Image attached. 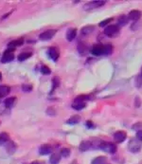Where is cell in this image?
Listing matches in <instances>:
<instances>
[{"label":"cell","instance_id":"cell-1","mask_svg":"<svg viewBox=\"0 0 142 164\" xmlns=\"http://www.w3.org/2000/svg\"><path fill=\"white\" fill-rule=\"evenodd\" d=\"M141 148H142V141H140L136 138L130 139V141L128 142V149L132 153H138L141 150Z\"/></svg>","mask_w":142,"mask_h":164},{"label":"cell","instance_id":"cell-2","mask_svg":"<svg viewBox=\"0 0 142 164\" xmlns=\"http://www.w3.org/2000/svg\"><path fill=\"white\" fill-rule=\"evenodd\" d=\"M100 148L101 150H103L106 153H109V154H115L117 152V146L115 145L114 143L112 142H105V141H102Z\"/></svg>","mask_w":142,"mask_h":164},{"label":"cell","instance_id":"cell-3","mask_svg":"<svg viewBox=\"0 0 142 164\" xmlns=\"http://www.w3.org/2000/svg\"><path fill=\"white\" fill-rule=\"evenodd\" d=\"M90 52L92 55L94 56H100V55H104V45L102 44H96L92 47L90 50Z\"/></svg>","mask_w":142,"mask_h":164},{"label":"cell","instance_id":"cell-4","mask_svg":"<svg viewBox=\"0 0 142 164\" xmlns=\"http://www.w3.org/2000/svg\"><path fill=\"white\" fill-rule=\"evenodd\" d=\"M119 32V27L117 25H109L104 28V33L107 36H115Z\"/></svg>","mask_w":142,"mask_h":164},{"label":"cell","instance_id":"cell-5","mask_svg":"<svg viewBox=\"0 0 142 164\" xmlns=\"http://www.w3.org/2000/svg\"><path fill=\"white\" fill-rule=\"evenodd\" d=\"M14 59V53L12 50H6L4 51V53L2 54V57H1V63L2 64H6V63H9V62H12V60Z\"/></svg>","mask_w":142,"mask_h":164},{"label":"cell","instance_id":"cell-6","mask_svg":"<svg viewBox=\"0 0 142 164\" xmlns=\"http://www.w3.org/2000/svg\"><path fill=\"white\" fill-rule=\"evenodd\" d=\"M57 31L56 30H47L43 31L40 35H39V38L43 41H47V40H50L51 38L56 34Z\"/></svg>","mask_w":142,"mask_h":164},{"label":"cell","instance_id":"cell-7","mask_svg":"<svg viewBox=\"0 0 142 164\" xmlns=\"http://www.w3.org/2000/svg\"><path fill=\"white\" fill-rule=\"evenodd\" d=\"M104 4H105V1H91V2H88L87 4H85L84 6V9H87V11H90V9L103 6Z\"/></svg>","mask_w":142,"mask_h":164},{"label":"cell","instance_id":"cell-8","mask_svg":"<svg viewBox=\"0 0 142 164\" xmlns=\"http://www.w3.org/2000/svg\"><path fill=\"white\" fill-rule=\"evenodd\" d=\"M24 44V39L23 38H18L16 40H12L8 44V50L14 51L17 47H21Z\"/></svg>","mask_w":142,"mask_h":164},{"label":"cell","instance_id":"cell-9","mask_svg":"<svg viewBox=\"0 0 142 164\" xmlns=\"http://www.w3.org/2000/svg\"><path fill=\"white\" fill-rule=\"evenodd\" d=\"M47 54L50 58L53 61H57L59 56H60V51H59L58 47H50L47 50Z\"/></svg>","mask_w":142,"mask_h":164},{"label":"cell","instance_id":"cell-10","mask_svg":"<svg viewBox=\"0 0 142 164\" xmlns=\"http://www.w3.org/2000/svg\"><path fill=\"white\" fill-rule=\"evenodd\" d=\"M5 148H6V151L9 155H13L14 152L16 151L17 149V145L15 144V142L9 139V141L6 142V145H5Z\"/></svg>","mask_w":142,"mask_h":164},{"label":"cell","instance_id":"cell-11","mask_svg":"<svg viewBox=\"0 0 142 164\" xmlns=\"http://www.w3.org/2000/svg\"><path fill=\"white\" fill-rule=\"evenodd\" d=\"M52 150H53V148L50 144H43V145H41L40 148H39V153H40V155L42 156H46V155H48V154H51Z\"/></svg>","mask_w":142,"mask_h":164},{"label":"cell","instance_id":"cell-12","mask_svg":"<svg viewBox=\"0 0 142 164\" xmlns=\"http://www.w3.org/2000/svg\"><path fill=\"white\" fill-rule=\"evenodd\" d=\"M126 138H127V134H126V132H124V131H117V132H116V133L114 134V138H115V141H116L117 142H119V143H120V142H122V141H124L125 139H126Z\"/></svg>","mask_w":142,"mask_h":164},{"label":"cell","instance_id":"cell-13","mask_svg":"<svg viewBox=\"0 0 142 164\" xmlns=\"http://www.w3.org/2000/svg\"><path fill=\"white\" fill-rule=\"evenodd\" d=\"M141 12L138 9H133L132 12H129L128 14V18L129 20H133V21H138V19L141 17Z\"/></svg>","mask_w":142,"mask_h":164},{"label":"cell","instance_id":"cell-14","mask_svg":"<svg viewBox=\"0 0 142 164\" xmlns=\"http://www.w3.org/2000/svg\"><path fill=\"white\" fill-rule=\"evenodd\" d=\"M71 106H72L73 109H75V110H82L86 106V104H85V102H82V101L74 100V102H73Z\"/></svg>","mask_w":142,"mask_h":164},{"label":"cell","instance_id":"cell-15","mask_svg":"<svg viewBox=\"0 0 142 164\" xmlns=\"http://www.w3.org/2000/svg\"><path fill=\"white\" fill-rule=\"evenodd\" d=\"M91 147H92V142L90 141H82L80 144L79 148L82 152H85L89 150Z\"/></svg>","mask_w":142,"mask_h":164},{"label":"cell","instance_id":"cell-16","mask_svg":"<svg viewBox=\"0 0 142 164\" xmlns=\"http://www.w3.org/2000/svg\"><path fill=\"white\" fill-rule=\"evenodd\" d=\"M77 35V30L76 28H68L67 31H66V39L68 41H72L75 39V37Z\"/></svg>","mask_w":142,"mask_h":164},{"label":"cell","instance_id":"cell-17","mask_svg":"<svg viewBox=\"0 0 142 164\" xmlns=\"http://www.w3.org/2000/svg\"><path fill=\"white\" fill-rule=\"evenodd\" d=\"M95 31V27L92 26V25H88V26H85L81 30V32L82 35H89L91 33Z\"/></svg>","mask_w":142,"mask_h":164},{"label":"cell","instance_id":"cell-18","mask_svg":"<svg viewBox=\"0 0 142 164\" xmlns=\"http://www.w3.org/2000/svg\"><path fill=\"white\" fill-rule=\"evenodd\" d=\"M16 103V97H9L8 99L5 100L4 104L7 108H12Z\"/></svg>","mask_w":142,"mask_h":164},{"label":"cell","instance_id":"cell-19","mask_svg":"<svg viewBox=\"0 0 142 164\" xmlns=\"http://www.w3.org/2000/svg\"><path fill=\"white\" fill-rule=\"evenodd\" d=\"M61 155L60 154H57V153H53L52 155L50 157V164H58L61 160Z\"/></svg>","mask_w":142,"mask_h":164},{"label":"cell","instance_id":"cell-20","mask_svg":"<svg viewBox=\"0 0 142 164\" xmlns=\"http://www.w3.org/2000/svg\"><path fill=\"white\" fill-rule=\"evenodd\" d=\"M9 91H11V87L9 85H0V98L7 96Z\"/></svg>","mask_w":142,"mask_h":164},{"label":"cell","instance_id":"cell-21","mask_svg":"<svg viewBox=\"0 0 142 164\" xmlns=\"http://www.w3.org/2000/svg\"><path fill=\"white\" fill-rule=\"evenodd\" d=\"M80 120H81V117L79 115H74V116H72V117H70L69 119H68L66 120V123L67 124H77L78 122H80Z\"/></svg>","mask_w":142,"mask_h":164},{"label":"cell","instance_id":"cell-22","mask_svg":"<svg viewBox=\"0 0 142 164\" xmlns=\"http://www.w3.org/2000/svg\"><path fill=\"white\" fill-rule=\"evenodd\" d=\"M129 22V18L128 16L126 15H120L117 19V24H119V26L122 27V26H126L127 24Z\"/></svg>","mask_w":142,"mask_h":164},{"label":"cell","instance_id":"cell-23","mask_svg":"<svg viewBox=\"0 0 142 164\" xmlns=\"http://www.w3.org/2000/svg\"><path fill=\"white\" fill-rule=\"evenodd\" d=\"M31 55H32L31 52H22V53H20L17 56V60L19 62H24V61H26L27 59H28V58L31 57Z\"/></svg>","mask_w":142,"mask_h":164},{"label":"cell","instance_id":"cell-24","mask_svg":"<svg viewBox=\"0 0 142 164\" xmlns=\"http://www.w3.org/2000/svg\"><path fill=\"white\" fill-rule=\"evenodd\" d=\"M107 162V157H98L92 160L91 164H105Z\"/></svg>","mask_w":142,"mask_h":164},{"label":"cell","instance_id":"cell-25","mask_svg":"<svg viewBox=\"0 0 142 164\" xmlns=\"http://www.w3.org/2000/svg\"><path fill=\"white\" fill-rule=\"evenodd\" d=\"M9 141V134L6 132H1L0 133V145L6 143Z\"/></svg>","mask_w":142,"mask_h":164},{"label":"cell","instance_id":"cell-26","mask_svg":"<svg viewBox=\"0 0 142 164\" xmlns=\"http://www.w3.org/2000/svg\"><path fill=\"white\" fill-rule=\"evenodd\" d=\"M78 51L81 55H84L86 53V46L84 44V43H80L78 45Z\"/></svg>","mask_w":142,"mask_h":164},{"label":"cell","instance_id":"cell-27","mask_svg":"<svg viewBox=\"0 0 142 164\" xmlns=\"http://www.w3.org/2000/svg\"><path fill=\"white\" fill-rule=\"evenodd\" d=\"M70 149L69 148H62L61 149V152H60V155L63 157H69L70 155Z\"/></svg>","mask_w":142,"mask_h":164},{"label":"cell","instance_id":"cell-28","mask_svg":"<svg viewBox=\"0 0 142 164\" xmlns=\"http://www.w3.org/2000/svg\"><path fill=\"white\" fill-rule=\"evenodd\" d=\"M41 73L44 75H50L51 73V69L47 66H42L41 67Z\"/></svg>","mask_w":142,"mask_h":164},{"label":"cell","instance_id":"cell-29","mask_svg":"<svg viewBox=\"0 0 142 164\" xmlns=\"http://www.w3.org/2000/svg\"><path fill=\"white\" fill-rule=\"evenodd\" d=\"M59 85H60V79H59L58 77H54L52 80V91L56 89Z\"/></svg>","mask_w":142,"mask_h":164},{"label":"cell","instance_id":"cell-30","mask_svg":"<svg viewBox=\"0 0 142 164\" xmlns=\"http://www.w3.org/2000/svg\"><path fill=\"white\" fill-rule=\"evenodd\" d=\"M112 51H113V47H112V45L110 44L104 45V55L111 54Z\"/></svg>","mask_w":142,"mask_h":164},{"label":"cell","instance_id":"cell-31","mask_svg":"<svg viewBox=\"0 0 142 164\" xmlns=\"http://www.w3.org/2000/svg\"><path fill=\"white\" fill-rule=\"evenodd\" d=\"M113 20L112 18H108V19H105V20H103V21H101L99 25H100V27H105V26H109V23Z\"/></svg>","mask_w":142,"mask_h":164},{"label":"cell","instance_id":"cell-32","mask_svg":"<svg viewBox=\"0 0 142 164\" xmlns=\"http://www.w3.org/2000/svg\"><path fill=\"white\" fill-rule=\"evenodd\" d=\"M133 129L135 130L136 132L138 131H141L142 130V122H136L134 124V126H133Z\"/></svg>","mask_w":142,"mask_h":164},{"label":"cell","instance_id":"cell-33","mask_svg":"<svg viewBox=\"0 0 142 164\" xmlns=\"http://www.w3.org/2000/svg\"><path fill=\"white\" fill-rule=\"evenodd\" d=\"M22 89L26 92H29V91L32 90V85H22Z\"/></svg>","mask_w":142,"mask_h":164},{"label":"cell","instance_id":"cell-34","mask_svg":"<svg viewBox=\"0 0 142 164\" xmlns=\"http://www.w3.org/2000/svg\"><path fill=\"white\" fill-rule=\"evenodd\" d=\"M47 113L50 116H54L55 115V110H54V108H52V107H48L47 110Z\"/></svg>","mask_w":142,"mask_h":164},{"label":"cell","instance_id":"cell-35","mask_svg":"<svg viewBox=\"0 0 142 164\" xmlns=\"http://www.w3.org/2000/svg\"><path fill=\"white\" fill-rule=\"evenodd\" d=\"M135 138H138V139H139L140 141H142V130H141V131H138V132H136Z\"/></svg>","mask_w":142,"mask_h":164},{"label":"cell","instance_id":"cell-36","mask_svg":"<svg viewBox=\"0 0 142 164\" xmlns=\"http://www.w3.org/2000/svg\"><path fill=\"white\" fill-rule=\"evenodd\" d=\"M85 124H86V126H87V127H89V128L94 127V124H93V123H92V122H90V120H87Z\"/></svg>","mask_w":142,"mask_h":164},{"label":"cell","instance_id":"cell-37","mask_svg":"<svg viewBox=\"0 0 142 164\" xmlns=\"http://www.w3.org/2000/svg\"><path fill=\"white\" fill-rule=\"evenodd\" d=\"M12 12H7L6 14H5V15H3V16H2V18H1V19H5L6 17L9 16V15H11V13H12Z\"/></svg>","mask_w":142,"mask_h":164},{"label":"cell","instance_id":"cell-38","mask_svg":"<svg viewBox=\"0 0 142 164\" xmlns=\"http://www.w3.org/2000/svg\"><path fill=\"white\" fill-rule=\"evenodd\" d=\"M31 164H39V162H38V161H33Z\"/></svg>","mask_w":142,"mask_h":164},{"label":"cell","instance_id":"cell-39","mask_svg":"<svg viewBox=\"0 0 142 164\" xmlns=\"http://www.w3.org/2000/svg\"><path fill=\"white\" fill-rule=\"evenodd\" d=\"M1 79H2V74L0 73V80H1Z\"/></svg>","mask_w":142,"mask_h":164},{"label":"cell","instance_id":"cell-40","mask_svg":"<svg viewBox=\"0 0 142 164\" xmlns=\"http://www.w3.org/2000/svg\"><path fill=\"white\" fill-rule=\"evenodd\" d=\"M141 76H142V69H141Z\"/></svg>","mask_w":142,"mask_h":164},{"label":"cell","instance_id":"cell-41","mask_svg":"<svg viewBox=\"0 0 142 164\" xmlns=\"http://www.w3.org/2000/svg\"><path fill=\"white\" fill-rule=\"evenodd\" d=\"M0 123H1V122H0Z\"/></svg>","mask_w":142,"mask_h":164}]
</instances>
